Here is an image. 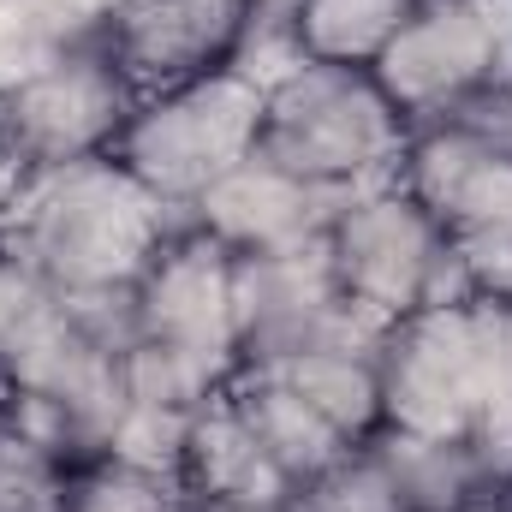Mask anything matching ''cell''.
Returning <instances> with one entry per match:
<instances>
[{
	"label": "cell",
	"instance_id": "18",
	"mask_svg": "<svg viewBox=\"0 0 512 512\" xmlns=\"http://www.w3.org/2000/svg\"><path fill=\"white\" fill-rule=\"evenodd\" d=\"M66 465H72L66 453H54L12 411H0V512H66L72 507Z\"/></svg>",
	"mask_w": 512,
	"mask_h": 512
},
{
	"label": "cell",
	"instance_id": "22",
	"mask_svg": "<svg viewBox=\"0 0 512 512\" xmlns=\"http://www.w3.org/2000/svg\"><path fill=\"white\" fill-rule=\"evenodd\" d=\"M72 42H60L48 30V18L30 0H0V96L12 84H24L30 72H42L54 54H66Z\"/></svg>",
	"mask_w": 512,
	"mask_h": 512
},
{
	"label": "cell",
	"instance_id": "23",
	"mask_svg": "<svg viewBox=\"0 0 512 512\" xmlns=\"http://www.w3.org/2000/svg\"><path fill=\"white\" fill-rule=\"evenodd\" d=\"M42 18H48V30L60 36V42H96V36H108V24L126 12V0H30Z\"/></svg>",
	"mask_w": 512,
	"mask_h": 512
},
{
	"label": "cell",
	"instance_id": "4",
	"mask_svg": "<svg viewBox=\"0 0 512 512\" xmlns=\"http://www.w3.org/2000/svg\"><path fill=\"white\" fill-rule=\"evenodd\" d=\"M411 149L405 114L382 96L370 66H328L304 60L286 84L268 90L262 114V155L280 167L328 185V191H376L399 179Z\"/></svg>",
	"mask_w": 512,
	"mask_h": 512
},
{
	"label": "cell",
	"instance_id": "15",
	"mask_svg": "<svg viewBox=\"0 0 512 512\" xmlns=\"http://www.w3.org/2000/svg\"><path fill=\"white\" fill-rule=\"evenodd\" d=\"M370 447L387 465V477L399 483V495H405L411 512H465V507H477L483 495L512 489L471 441H453V435H417V429L382 423L370 435Z\"/></svg>",
	"mask_w": 512,
	"mask_h": 512
},
{
	"label": "cell",
	"instance_id": "10",
	"mask_svg": "<svg viewBox=\"0 0 512 512\" xmlns=\"http://www.w3.org/2000/svg\"><path fill=\"white\" fill-rule=\"evenodd\" d=\"M137 340L191 364L215 387H233L245 370L233 328V245H221L197 221L173 233L137 280Z\"/></svg>",
	"mask_w": 512,
	"mask_h": 512
},
{
	"label": "cell",
	"instance_id": "19",
	"mask_svg": "<svg viewBox=\"0 0 512 512\" xmlns=\"http://www.w3.org/2000/svg\"><path fill=\"white\" fill-rule=\"evenodd\" d=\"M191 423H197V411L126 399V411H120L114 429H108L102 459H120V465H137V471H161V477H179L185 447H191Z\"/></svg>",
	"mask_w": 512,
	"mask_h": 512
},
{
	"label": "cell",
	"instance_id": "12",
	"mask_svg": "<svg viewBox=\"0 0 512 512\" xmlns=\"http://www.w3.org/2000/svg\"><path fill=\"white\" fill-rule=\"evenodd\" d=\"M346 203H352L346 191H328V185H316V179L280 167V161L262 155V143H256V155L245 167H233V173L191 209V221H197L203 233H215L221 245H233V251H286V245H316V239H328V227H334V215H340Z\"/></svg>",
	"mask_w": 512,
	"mask_h": 512
},
{
	"label": "cell",
	"instance_id": "14",
	"mask_svg": "<svg viewBox=\"0 0 512 512\" xmlns=\"http://www.w3.org/2000/svg\"><path fill=\"white\" fill-rule=\"evenodd\" d=\"M227 399H233V411L251 423V435L262 441V453L286 471L292 495H298L310 477H322L334 459L352 453V441H346L304 393H292L274 370H239L233 387H227Z\"/></svg>",
	"mask_w": 512,
	"mask_h": 512
},
{
	"label": "cell",
	"instance_id": "13",
	"mask_svg": "<svg viewBox=\"0 0 512 512\" xmlns=\"http://www.w3.org/2000/svg\"><path fill=\"white\" fill-rule=\"evenodd\" d=\"M179 483L197 501H239V507H274L292 501L286 471L262 453V441L251 435V423L233 411V399H209L191 423V447L179 465Z\"/></svg>",
	"mask_w": 512,
	"mask_h": 512
},
{
	"label": "cell",
	"instance_id": "11",
	"mask_svg": "<svg viewBox=\"0 0 512 512\" xmlns=\"http://www.w3.org/2000/svg\"><path fill=\"white\" fill-rule=\"evenodd\" d=\"M251 12L256 0H126L102 42L137 96H161L233 66Z\"/></svg>",
	"mask_w": 512,
	"mask_h": 512
},
{
	"label": "cell",
	"instance_id": "21",
	"mask_svg": "<svg viewBox=\"0 0 512 512\" xmlns=\"http://www.w3.org/2000/svg\"><path fill=\"white\" fill-rule=\"evenodd\" d=\"M185 507H191V489L179 477L137 471V465H120V459H96L72 483L66 512H185Z\"/></svg>",
	"mask_w": 512,
	"mask_h": 512
},
{
	"label": "cell",
	"instance_id": "5",
	"mask_svg": "<svg viewBox=\"0 0 512 512\" xmlns=\"http://www.w3.org/2000/svg\"><path fill=\"white\" fill-rule=\"evenodd\" d=\"M268 96L239 72H209L179 90L143 96L131 126L114 143V161L137 185H149L173 209H197L233 167H245L262 143Z\"/></svg>",
	"mask_w": 512,
	"mask_h": 512
},
{
	"label": "cell",
	"instance_id": "17",
	"mask_svg": "<svg viewBox=\"0 0 512 512\" xmlns=\"http://www.w3.org/2000/svg\"><path fill=\"white\" fill-rule=\"evenodd\" d=\"M417 0H292L298 42L310 60L328 66H376L393 30L405 24Z\"/></svg>",
	"mask_w": 512,
	"mask_h": 512
},
{
	"label": "cell",
	"instance_id": "2",
	"mask_svg": "<svg viewBox=\"0 0 512 512\" xmlns=\"http://www.w3.org/2000/svg\"><path fill=\"white\" fill-rule=\"evenodd\" d=\"M382 417L393 429L471 441L512 483V304L453 298L393 322L376 346Z\"/></svg>",
	"mask_w": 512,
	"mask_h": 512
},
{
	"label": "cell",
	"instance_id": "24",
	"mask_svg": "<svg viewBox=\"0 0 512 512\" xmlns=\"http://www.w3.org/2000/svg\"><path fill=\"white\" fill-rule=\"evenodd\" d=\"M185 512H292V501H274V507H239V501H197V495H191V507Z\"/></svg>",
	"mask_w": 512,
	"mask_h": 512
},
{
	"label": "cell",
	"instance_id": "27",
	"mask_svg": "<svg viewBox=\"0 0 512 512\" xmlns=\"http://www.w3.org/2000/svg\"><path fill=\"white\" fill-rule=\"evenodd\" d=\"M6 167H12V161H6V155H0V173H6Z\"/></svg>",
	"mask_w": 512,
	"mask_h": 512
},
{
	"label": "cell",
	"instance_id": "3",
	"mask_svg": "<svg viewBox=\"0 0 512 512\" xmlns=\"http://www.w3.org/2000/svg\"><path fill=\"white\" fill-rule=\"evenodd\" d=\"M399 173L453 239L471 292L512 304V96L417 126Z\"/></svg>",
	"mask_w": 512,
	"mask_h": 512
},
{
	"label": "cell",
	"instance_id": "16",
	"mask_svg": "<svg viewBox=\"0 0 512 512\" xmlns=\"http://www.w3.org/2000/svg\"><path fill=\"white\" fill-rule=\"evenodd\" d=\"M382 346V340H376ZM376 346H316V352H298V358H280V364H262L274 370L292 393H304L352 447H364L376 429H382V376H376Z\"/></svg>",
	"mask_w": 512,
	"mask_h": 512
},
{
	"label": "cell",
	"instance_id": "8",
	"mask_svg": "<svg viewBox=\"0 0 512 512\" xmlns=\"http://www.w3.org/2000/svg\"><path fill=\"white\" fill-rule=\"evenodd\" d=\"M137 102L143 96L131 90V78L120 72L102 36L72 42L66 54H54L42 72H30L0 96V155L18 173L114 155Z\"/></svg>",
	"mask_w": 512,
	"mask_h": 512
},
{
	"label": "cell",
	"instance_id": "20",
	"mask_svg": "<svg viewBox=\"0 0 512 512\" xmlns=\"http://www.w3.org/2000/svg\"><path fill=\"white\" fill-rule=\"evenodd\" d=\"M292 512H411L399 483L387 477V465L376 459V447H352L346 459H334L322 477H310L298 495H292Z\"/></svg>",
	"mask_w": 512,
	"mask_h": 512
},
{
	"label": "cell",
	"instance_id": "9",
	"mask_svg": "<svg viewBox=\"0 0 512 512\" xmlns=\"http://www.w3.org/2000/svg\"><path fill=\"white\" fill-rule=\"evenodd\" d=\"M233 328L245 370L316 346H376L387 334L340 292L328 239L286 251H233Z\"/></svg>",
	"mask_w": 512,
	"mask_h": 512
},
{
	"label": "cell",
	"instance_id": "7",
	"mask_svg": "<svg viewBox=\"0 0 512 512\" xmlns=\"http://www.w3.org/2000/svg\"><path fill=\"white\" fill-rule=\"evenodd\" d=\"M328 256H334L340 292L382 328L417 316V310L471 298V280H465V262L453 251V239L399 179H387L376 191H358L334 215Z\"/></svg>",
	"mask_w": 512,
	"mask_h": 512
},
{
	"label": "cell",
	"instance_id": "25",
	"mask_svg": "<svg viewBox=\"0 0 512 512\" xmlns=\"http://www.w3.org/2000/svg\"><path fill=\"white\" fill-rule=\"evenodd\" d=\"M465 512H512V489H501V495H483L477 507H465Z\"/></svg>",
	"mask_w": 512,
	"mask_h": 512
},
{
	"label": "cell",
	"instance_id": "1",
	"mask_svg": "<svg viewBox=\"0 0 512 512\" xmlns=\"http://www.w3.org/2000/svg\"><path fill=\"white\" fill-rule=\"evenodd\" d=\"M185 209L137 185L114 155L18 173L0 209V256L48 280L54 292H120L167 251Z\"/></svg>",
	"mask_w": 512,
	"mask_h": 512
},
{
	"label": "cell",
	"instance_id": "6",
	"mask_svg": "<svg viewBox=\"0 0 512 512\" xmlns=\"http://www.w3.org/2000/svg\"><path fill=\"white\" fill-rule=\"evenodd\" d=\"M370 78L411 131L512 96V0H417Z\"/></svg>",
	"mask_w": 512,
	"mask_h": 512
},
{
	"label": "cell",
	"instance_id": "26",
	"mask_svg": "<svg viewBox=\"0 0 512 512\" xmlns=\"http://www.w3.org/2000/svg\"><path fill=\"white\" fill-rule=\"evenodd\" d=\"M6 399H12V387H6V376H0V411H6Z\"/></svg>",
	"mask_w": 512,
	"mask_h": 512
}]
</instances>
